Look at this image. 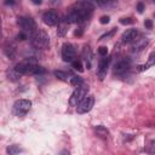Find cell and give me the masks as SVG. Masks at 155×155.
I'll list each match as a JSON object with an SVG mask.
<instances>
[{
	"label": "cell",
	"instance_id": "obj_27",
	"mask_svg": "<svg viewBox=\"0 0 155 155\" xmlns=\"http://www.w3.org/2000/svg\"><path fill=\"white\" fill-rule=\"evenodd\" d=\"M98 53H99L101 56L105 57V56H107V53H108V48H107L105 46H101V47L98 48Z\"/></svg>",
	"mask_w": 155,
	"mask_h": 155
},
{
	"label": "cell",
	"instance_id": "obj_7",
	"mask_svg": "<svg viewBox=\"0 0 155 155\" xmlns=\"http://www.w3.org/2000/svg\"><path fill=\"white\" fill-rule=\"evenodd\" d=\"M131 68V59L125 57V58H121L119 59L115 64H114V68H113V71L115 75L117 76H121V75H125Z\"/></svg>",
	"mask_w": 155,
	"mask_h": 155
},
{
	"label": "cell",
	"instance_id": "obj_32",
	"mask_svg": "<svg viewBox=\"0 0 155 155\" xmlns=\"http://www.w3.org/2000/svg\"><path fill=\"white\" fill-rule=\"evenodd\" d=\"M81 34H82V29H81V28H79L78 30H75V35H79V36H80Z\"/></svg>",
	"mask_w": 155,
	"mask_h": 155
},
{
	"label": "cell",
	"instance_id": "obj_11",
	"mask_svg": "<svg viewBox=\"0 0 155 155\" xmlns=\"http://www.w3.org/2000/svg\"><path fill=\"white\" fill-rule=\"evenodd\" d=\"M109 63H110V57H103L99 59L98 62V69H97V75L101 80L104 79V76L107 75V70H108V67H109Z\"/></svg>",
	"mask_w": 155,
	"mask_h": 155
},
{
	"label": "cell",
	"instance_id": "obj_24",
	"mask_svg": "<svg viewBox=\"0 0 155 155\" xmlns=\"http://www.w3.org/2000/svg\"><path fill=\"white\" fill-rule=\"evenodd\" d=\"M71 65H73V68H74L75 70H78V71H82V70H84L81 61H78V59H75L74 62H71Z\"/></svg>",
	"mask_w": 155,
	"mask_h": 155
},
{
	"label": "cell",
	"instance_id": "obj_5",
	"mask_svg": "<svg viewBox=\"0 0 155 155\" xmlns=\"http://www.w3.org/2000/svg\"><path fill=\"white\" fill-rule=\"evenodd\" d=\"M30 41H31V45L35 47V48H46L48 46V36L45 31L42 30H36L31 36H30Z\"/></svg>",
	"mask_w": 155,
	"mask_h": 155
},
{
	"label": "cell",
	"instance_id": "obj_18",
	"mask_svg": "<svg viewBox=\"0 0 155 155\" xmlns=\"http://www.w3.org/2000/svg\"><path fill=\"white\" fill-rule=\"evenodd\" d=\"M94 132L97 133V136H99L101 138H107L109 134V131L104 127V126H96Z\"/></svg>",
	"mask_w": 155,
	"mask_h": 155
},
{
	"label": "cell",
	"instance_id": "obj_26",
	"mask_svg": "<svg viewBox=\"0 0 155 155\" xmlns=\"http://www.w3.org/2000/svg\"><path fill=\"white\" fill-rule=\"evenodd\" d=\"M120 23H121V24H124V25H126V24H132V23H133V19H132V18H130V17L121 18V19H120Z\"/></svg>",
	"mask_w": 155,
	"mask_h": 155
},
{
	"label": "cell",
	"instance_id": "obj_12",
	"mask_svg": "<svg viewBox=\"0 0 155 155\" xmlns=\"http://www.w3.org/2000/svg\"><path fill=\"white\" fill-rule=\"evenodd\" d=\"M138 35H139L138 30L134 29V28H131V29H127L126 31L122 33L121 40H122V42H127V44L128 42H133V41H136L138 39Z\"/></svg>",
	"mask_w": 155,
	"mask_h": 155
},
{
	"label": "cell",
	"instance_id": "obj_2",
	"mask_svg": "<svg viewBox=\"0 0 155 155\" xmlns=\"http://www.w3.org/2000/svg\"><path fill=\"white\" fill-rule=\"evenodd\" d=\"M92 11L88 10H84V8H74L71 10L67 16H65V21L70 24V23H81V22H86L91 18Z\"/></svg>",
	"mask_w": 155,
	"mask_h": 155
},
{
	"label": "cell",
	"instance_id": "obj_28",
	"mask_svg": "<svg viewBox=\"0 0 155 155\" xmlns=\"http://www.w3.org/2000/svg\"><path fill=\"white\" fill-rule=\"evenodd\" d=\"M109 21H110V17H109V16H102V17L99 18V22H101L102 24H107V23H109Z\"/></svg>",
	"mask_w": 155,
	"mask_h": 155
},
{
	"label": "cell",
	"instance_id": "obj_30",
	"mask_svg": "<svg viewBox=\"0 0 155 155\" xmlns=\"http://www.w3.org/2000/svg\"><path fill=\"white\" fill-rule=\"evenodd\" d=\"M137 10H138L139 13H142V12L144 11V4H143V2H138V4H137Z\"/></svg>",
	"mask_w": 155,
	"mask_h": 155
},
{
	"label": "cell",
	"instance_id": "obj_4",
	"mask_svg": "<svg viewBox=\"0 0 155 155\" xmlns=\"http://www.w3.org/2000/svg\"><path fill=\"white\" fill-rule=\"evenodd\" d=\"M87 92H88V86L87 85H82V86H79V87H75L74 92L71 93L70 96V99H69V104L71 107H78L81 101L87 96Z\"/></svg>",
	"mask_w": 155,
	"mask_h": 155
},
{
	"label": "cell",
	"instance_id": "obj_17",
	"mask_svg": "<svg viewBox=\"0 0 155 155\" xmlns=\"http://www.w3.org/2000/svg\"><path fill=\"white\" fill-rule=\"evenodd\" d=\"M147 44H148V40L147 39H137L136 40V44L132 46V50L133 51H142L145 46H147Z\"/></svg>",
	"mask_w": 155,
	"mask_h": 155
},
{
	"label": "cell",
	"instance_id": "obj_1",
	"mask_svg": "<svg viewBox=\"0 0 155 155\" xmlns=\"http://www.w3.org/2000/svg\"><path fill=\"white\" fill-rule=\"evenodd\" d=\"M15 69L21 75H34V74H41L45 71L40 65H38L31 59H25L19 62L18 64H16Z\"/></svg>",
	"mask_w": 155,
	"mask_h": 155
},
{
	"label": "cell",
	"instance_id": "obj_33",
	"mask_svg": "<svg viewBox=\"0 0 155 155\" xmlns=\"http://www.w3.org/2000/svg\"><path fill=\"white\" fill-rule=\"evenodd\" d=\"M33 2H34V4H41V1H38V0H34Z\"/></svg>",
	"mask_w": 155,
	"mask_h": 155
},
{
	"label": "cell",
	"instance_id": "obj_19",
	"mask_svg": "<svg viewBox=\"0 0 155 155\" xmlns=\"http://www.w3.org/2000/svg\"><path fill=\"white\" fill-rule=\"evenodd\" d=\"M78 7L84 8V10H88V11H93L94 4L90 2V1H80V2H78Z\"/></svg>",
	"mask_w": 155,
	"mask_h": 155
},
{
	"label": "cell",
	"instance_id": "obj_25",
	"mask_svg": "<svg viewBox=\"0 0 155 155\" xmlns=\"http://www.w3.org/2000/svg\"><path fill=\"white\" fill-rule=\"evenodd\" d=\"M21 151V149L17 147V145H10L8 148H7V153L10 154V155H16V154H18Z\"/></svg>",
	"mask_w": 155,
	"mask_h": 155
},
{
	"label": "cell",
	"instance_id": "obj_23",
	"mask_svg": "<svg viewBox=\"0 0 155 155\" xmlns=\"http://www.w3.org/2000/svg\"><path fill=\"white\" fill-rule=\"evenodd\" d=\"M5 53H6L10 58H12V57L15 56V46H13V45H11V44H10V46H8V47L6 46V47H5Z\"/></svg>",
	"mask_w": 155,
	"mask_h": 155
},
{
	"label": "cell",
	"instance_id": "obj_3",
	"mask_svg": "<svg viewBox=\"0 0 155 155\" xmlns=\"http://www.w3.org/2000/svg\"><path fill=\"white\" fill-rule=\"evenodd\" d=\"M17 24L21 27L22 31L27 33V34H30V36L38 30L36 29V23L33 18L30 17H25V16H21L17 18Z\"/></svg>",
	"mask_w": 155,
	"mask_h": 155
},
{
	"label": "cell",
	"instance_id": "obj_9",
	"mask_svg": "<svg viewBox=\"0 0 155 155\" xmlns=\"http://www.w3.org/2000/svg\"><path fill=\"white\" fill-rule=\"evenodd\" d=\"M75 54H76V51H75V47L69 44V42H65L63 46H62V58L64 62H74L75 59Z\"/></svg>",
	"mask_w": 155,
	"mask_h": 155
},
{
	"label": "cell",
	"instance_id": "obj_16",
	"mask_svg": "<svg viewBox=\"0 0 155 155\" xmlns=\"http://www.w3.org/2000/svg\"><path fill=\"white\" fill-rule=\"evenodd\" d=\"M68 25H69V23L65 21V18L59 21V23H58V30H57L58 36H64V35L67 34V31H68Z\"/></svg>",
	"mask_w": 155,
	"mask_h": 155
},
{
	"label": "cell",
	"instance_id": "obj_8",
	"mask_svg": "<svg viewBox=\"0 0 155 155\" xmlns=\"http://www.w3.org/2000/svg\"><path fill=\"white\" fill-rule=\"evenodd\" d=\"M93 104H94V97H93L92 94H88V96H86V97L81 101V103L76 107V111H78L79 114L88 113V111L92 109Z\"/></svg>",
	"mask_w": 155,
	"mask_h": 155
},
{
	"label": "cell",
	"instance_id": "obj_6",
	"mask_svg": "<svg viewBox=\"0 0 155 155\" xmlns=\"http://www.w3.org/2000/svg\"><path fill=\"white\" fill-rule=\"evenodd\" d=\"M30 107H31V102L29 99H18L15 102L12 111L17 116H23L29 111Z\"/></svg>",
	"mask_w": 155,
	"mask_h": 155
},
{
	"label": "cell",
	"instance_id": "obj_22",
	"mask_svg": "<svg viewBox=\"0 0 155 155\" xmlns=\"http://www.w3.org/2000/svg\"><path fill=\"white\" fill-rule=\"evenodd\" d=\"M116 28H113L111 30H109L108 33H105V34H103L101 38H99V40H108V39H110V38H113L114 36V34L116 33Z\"/></svg>",
	"mask_w": 155,
	"mask_h": 155
},
{
	"label": "cell",
	"instance_id": "obj_10",
	"mask_svg": "<svg viewBox=\"0 0 155 155\" xmlns=\"http://www.w3.org/2000/svg\"><path fill=\"white\" fill-rule=\"evenodd\" d=\"M42 21L45 24L52 27V25H56L57 23H59V16L56 11L53 10H50V11H46L44 15H42Z\"/></svg>",
	"mask_w": 155,
	"mask_h": 155
},
{
	"label": "cell",
	"instance_id": "obj_14",
	"mask_svg": "<svg viewBox=\"0 0 155 155\" xmlns=\"http://www.w3.org/2000/svg\"><path fill=\"white\" fill-rule=\"evenodd\" d=\"M82 57H84V59L86 62V68L90 69L91 68V58H92V53H91L90 46H87V45L84 46V48H82Z\"/></svg>",
	"mask_w": 155,
	"mask_h": 155
},
{
	"label": "cell",
	"instance_id": "obj_20",
	"mask_svg": "<svg viewBox=\"0 0 155 155\" xmlns=\"http://www.w3.org/2000/svg\"><path fill=\"white\" fill-rule=\"evenodd\" d=\"M19 76H21V74L17 73L15 68L11 69V70H7V78H8V80H11V81H17V80L19 79Z\"/></svg>",
	"mask_w": 155,
	"mask_h": 155
},
{
	"label": "cell",
	"instance_id": "obj_29",
	"mask_svg": "<svg viewBox=\"0 0 155 155\" xmlns=\"http://www.w3.org/2000/svg\"><path fill=\"white\" fill-rule=\"evenodd\" d=\"M17 39H18V40H25V39H28V34L24 33V31H21V33L17 35Z\"/></svg>",
	"mask_w": 155,
	"mask_h": 155
},
{
	"label": "cell",
	"instance_id": "obj_15",
	"mask_svg": "<svg viewBox=\"0 0 155 155\" xmlns=\"http://www.w3.org/2000/svg\"><path fill=\"white\" fill-rule=\"evenodd\" d=\"M154 64H155V52H151V53L149 54V57H148L147 63L143 64V65H138V70H139V71L147 70V69H149L150 67H153Z\"/></svg>",
	"mask_w": 155,
	"mask_h": 155
},
{
	"label": "cell",
	"instance_id": "obj_31",
	"mask_svg": "<svg viewBox=\"0 0 155 155\" xmlns=\"http://www.w3.org/2000/svg\"><path fill=\"white\" fill-rule=\"evenodd\" d=\"M144 25H145L148 29H151V28H153V22H151L150 19H145V22H144Z\"/></svg>",
	"mask_w": 155,
	"mask_h": 155
},
{
	"label": "cell",
	"instance_id": "obj_13",
	"mask_svg": "<svg viewBox=\"0 0 155 155\" xmlns=\"http://www.w3.org/2000/svg\"><path fill=\"white\" fill-rule=\"evenodd\" d=\"M54 76L62 81H70L71 78L74 76V74L71 71H64V70H54L53 71Z\"/></svg>",
	"mask_w": 155,
	"mask_h": 155
},
{
	"label": "cell",
	"instance_id": "obj_21",
	"mask_svg": "<svg viewBox=\"0 0 155 155\" xmlns=\"http://www.w3.org/2000/svg\"><path fill=\"white\" fill-rule=\"evenodd\" d=\"M70 84L75 87H79V86H82L84 85V79L81 76H78V75H74L70 80Z\"/></svg>",
	"mask_w": 155,
	"mask_h": 155
}]
</instances>
